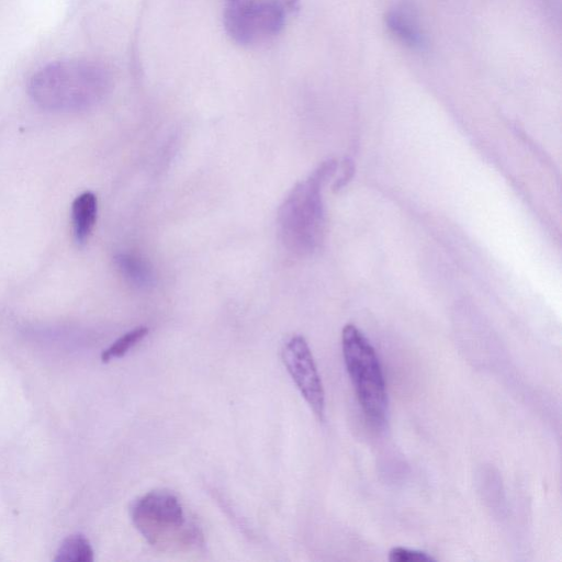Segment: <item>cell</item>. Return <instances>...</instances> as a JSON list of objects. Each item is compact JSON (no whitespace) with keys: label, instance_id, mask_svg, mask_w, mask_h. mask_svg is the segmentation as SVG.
Instances as JSON below:
<instances>
[{"label":"cell","instance_id":"cell-3","mask_svg":"<svg viewBox=\"0 0 562 562\" xmlns=\"http://www.w3.org/2000/svg\"><path fill=\"white\" fill-rule=\"evenodd\" d=\"M341 347L347 372L364 416L375 426L383 425L387 413V393L373 346L359 328L347 324L341 333Z\"/></svg>","mask_w":562,"mask_h":562},{"label":"cell","instance_id":"cell-9","mask_svg":"<svg viewBox=\"0 0 562 562\" xmlns=\"http://www.w3.org/2000/svg\"><path fill=\"white\" fill-rule=\"evenodd\" d=\"M147 334L148 328L144 326L136 327L125 333L102 352V361L109 362L112 359L123 357L132 347L146 337Z\"/></svg>","mask_w":562,"mask_h":562},{"label":"cell","instance_id":"cell-6","mask_svg":"<svg viewBox=\"0 0 562 562\" xmlns=\"http://www.w3.org/2000/svg\"><path fill=\"white\" fill-rule=\"evenodd\" d=\"M98 200L94 193L79 194L71 205L72 234L78 245L87 243L97 221Z\"/></svg>","mask_w":562,"mask_h":562},{"label":"cell","instance_id":"cell-4","mask_svg":"<svg viewBox=\"0 0 562 562\" xmlns=\"http://www.w3.org/2000/svg\"><path fill=\"white\" fill-rule=\"evenodd\" d=\"M224 24L228 35L243 45L259 44L284 26L292 0H227Z\"/></svg>","mask_w":562,"mask_h":562},{"label":"cell","instance_id":"cell-2","mask_svg":"<svg viewBox=\"0 0 562 562\" xmlns=\"http://www.w3.org/2000/svg\"><path fill=\"white\" fill-rule=\"evenodd\" d=\"M131 517L146 541L160 550H184L202 542L200 529L188 519L182 504L171 492L146 493L134 502Z\"/></svg>","mask_w":562,"mask_h":562},{"label":"cell","instance_id":"cell-7","mask_svg":"<svg viewBox=\"0 0 562 562\" xmlns=\"http://www.w3.org/2000/svg\"><path fill=\"white\" fill-rule=\"evenodd\" d=\"M386 25L391 33L411 47H422L424 35L411 11L404 8L391 10L386 15Z\"/></svg>","mask_w":562,"mask_h":562},{"label":"cell","instance_id":"cell-11","mask_svg":"<svg viewBox=\"0 0 562 562\" xmlns=\"http://www.w3.org/2000/svg\"><path fill=\"white\" fill-rule=\"evenodd\" d=\"M389 560L392 562H428L434 561V558L423 551L394 547L389 552Z\"/></svg>","mask_w":562,"mask_h":562},{"label":"cell","instance_id":"cell-8","mask_svg":"<svg viewBox=\"0 0 562 562\" xmlns=\"http://www.w3.org/2000/svg\"><path fill=\"white\" fill-rule=\"evenodd\" d=\"M54 560L58 562H92L93 550L83 535L76 533L64 539Z\"/></svg>","mask_w":562,"mask_h":562},{"label":"cell","instance_id":"cell-1","mask_svg":"<svg viewBox=\"0 0 562 562\" xmlns=\"http://www.w3.org/2000/svg\"><path fill=\"white\" fill-rule=\"evenodd\" d=\"M110 88L109 72L99 64L81 59L52 63L30 80L31 97L41 106L54 111L89 108Z\"/></svg>","mask_w":562,"mask_h":562},{"label":"cell","instance_id":"cell-5","mask_svg":"<svg viewBox=\"0 0 562 562\" xmlns=\"http://www.w3.org/2000/svg\"><path fill=\"white\" fill-rule=\"evenodd\" d=\"M282 360L300 393L322 419L325 411L324 387L305 338L300 335L290 338L282 349Z\"/></svg>","mask_w":562,"mask_h":562},{"label":"cell","instance_id":"cell-10","mask_svg":"<svg viewBox=\"0 0 562 562\" xmlns=\"http://www.w3.org/2000/svg\"><path fill=\"white\" fill-rule=\"evenodd\" d=\"M115 261L124 274L134 282L147 283L149 280V270L139 259L128 255H119Z\"/></svg>","mask_w":562,"mask_h":562}]
</instances>
